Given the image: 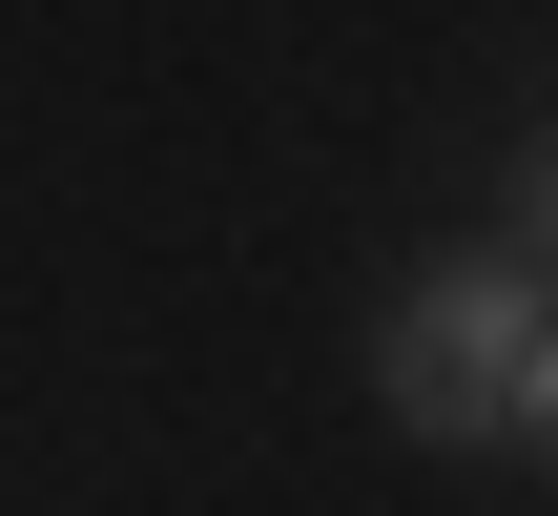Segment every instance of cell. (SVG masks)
Returning a JSON list of instances; mask_svg holds the SVG:
<instances>
[{
  "mask_svg": "<svg viewBox=\"0 0 558 516\" xmlns=\"http://www.w3.org/2000/svg\"><path fill=\"white\" fill-rule=\"evenodd\" d=\"M518 455H558V352H538V393H518Z\"/></svg>",
  "mask_w": 558,
  "mask_h": 516,
  "instance_id": "cell-2",
  "label": "cell"
},
{
  "mask_svg": "<svg viewBox=\"0 0 558 516\" xmlns=\"http://www.w3.org/2000/svg\"><path fill=\"white\" fill-rule=\"evenodd\" d=\"M518 248H538V269H558V145H538V207H518Z\"/></svg>",
  "mask_w": 558,
  "mask_h": 516,
  "instance_id": "cell-3",
  "label": "cell"
},
{
  "mask_svg": "<svg viewBox=\"0 0 558 516\" xmlns=\"http://www.w3.org/2000/svg\"><path fill=\"white\" fill-rule=\"evenodd\" d=\"M538 352H558V269L538 248H435V269L393 290V331H373V393H393L435 455H497L518 393H538Z\"/></svg>",
  "mask_w": 558,
  "mask_h": 516,
  "instance_id": "cell-1",
  "label": "cell"
}]
</instances>
